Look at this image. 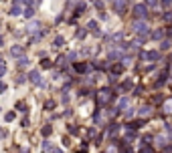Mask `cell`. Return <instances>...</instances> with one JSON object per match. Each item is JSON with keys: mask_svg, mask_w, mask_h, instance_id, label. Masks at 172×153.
Wrapping results in <instances>:
<instances>
[{"mask_svg": "<svg viewBox=\"0 0 172 153\" xmlns=\"http://www.w3.org/2000/svg\"><path fill=\"white\" fill-rule=\"evenodd\" d=\"M95 99H97V103H99V105H103V103H105V105H109V103L115 99V93H114V89H112V87H105V89L99 91V95H95Z\"/></svg>", "mask_w": 172, "mask_h": 153, "instance_id": "cell-1", "label": "cell"}, {"mask_svg": "<svg viewBox=\"0 0 172 153\" xmlns=\"http://www.w3.org/2000/svg\"><path fill=\"white\" fill-rule=\"evenodd\" d=\"M132 16H134V20H148L150 16L148 6L146 4H134L132 6Z\"/></svg>", "mask_w": 172, "mask_h": 153, "instance_id": "cell-2", "label": "cell"}, {"mask_svg": "<svg viewBox=\"0 0 172 153\" xmlns=\"http://www.w3.org/2000/svg\"><path fill=\"white\" fill-rule=\"evenodd\" d=\"M130 2H132V0H112V10H114L117 16H124V14H128V10H130Z\"/></svg>", "mask_w": 172, "mask_h": 153, "instance_id": "cell-3", "label": "cell"}, {"mask_svg": "<svg viewBox=\"0 0 172 153\" xmlns=\"http://www.w3.org/2000/svg\"><path fill=\"white\" fill-rule=\"evenodd\" d=\"M134 32L136 34H140V36H148L150 38V24H148V20H134Z\"/></svg>", "mask_w": 172, "mask_h": 153, "instance_id": "cell-4", "label": "cell"}, {"mask_svg": "<svg viewBox=\"0 0 172 153\" xmlns=\"http://www.w3.org/2000/svg\"><path fill=\"white\" fill-rule=\"evenodd\" d=\"M28 83H33L34 87L47 89V83H45V79H43V75H41V71H36V69L28 73Z\"/></svg>", "mask_w": 172, "mask_h": 153, "instance_id": "cell-5", "label": "cell"}, {"mask_svg": "<svg viewBox=\"0 0 172 153\" xmlns=\"http://www.w3.org/2000/svg\"><path fill=\"white\" fill-rule=\"evenodd\" d=\"M160 56H162L160 51H142V53H140V58H142V61H146V63H154V65L160 61Z\"/></svg>", "mask_w": 172, "mask_h": 153, "instance_id": "cell-6", "label": "cell"}, {"mask_svg": "<svg viewBox=\"0 0 172 153\" xmlns=\"http://www.w3.org/2000/svg\"><path fill=\"white\" fill-rule=\"evenodd\" d=\"M73 71L79 73V75H85V73L91 71V63H89V61H87V63H77V61H75V63H73Z\"/></svg>", "mask_w": 172, "mask_h": 153, "instance_id": "cell-7", "label": "cell"}, {"mask_svg": "<svg viewBox=\"0 0 172 153\" xmlns=\"http://www.w3.org/2000/svg\"><path fill=\"white\" fill-rule=\"evenodd\" d=\"M8 55H10L12 58H20V56L24 55V44H14V46H10Z\"/></svg>", "mask_w": 172, "mask_h": 153, "instance_id": "cell-8", "label": "cell"}, {"mask_svg": "<svg viewBox=\"0 0 172 153\" xmlns=\"http://www.w3.org/2000/svg\"><path fill=\"white\" fill-rule=\"evenodd\" d=\"M150 38H152V40H162V38H166V26L152 30V32H150Z\"/></svg>", "mask_w": 172, "mask_h": 153, "instance_id": "cell-9", "label": "cell"}, {"mask_svg": "<svg viewBox=\"0 0 172 153\" xmlns=\"http://www.w3.org/2000/svg\"><path fill=\"white\" fill-rule=\"evenodd\" d=\"M154 143H156V147H158V149H166V147L170 145L166 135H156V137H154Z\"/></svg>", "mask_w": 172, "mask_h": 153, "instance_id": "cell-10", "label": "cell"}, {"mask_svg": "<svg viewBox=\"0 0 172 153\" xmlns=\"http://www.w3.org/2000/svg\"><path fill=\"white\" fill-rule=\"evenodd\" d=\"M130 107H132V99L130 97H122L120 101H117V109H120V113H122V111H128Z\"/></svg>", "mask_w": 172, "mask_h": 153, "instance_id": "cell-11", "label": "cell"}, {"mask_svg": "<svg viewBox=\"0 0 172 153\" xmlns=\"http://www.w3.org/2000/svg\"><path fill=\"white\" fill-rule=\"evenodd\" d=\"M16 66H18V71H23V69H28L31 66V58L26 55H23L20 58H16Z\"/></svg>", "mask_w": 172, "mask_h": 153, "instance_id": "cell-12", "label": "cell"}, {"mask_svg": "<svg viewBox=\"0 0 172 153\" xmlns=\"http://www.w3.org/2000/svg\"><path fill=\"white\" fill-rule=\"evenodd\" d=\"M154 113V109L150 107V105H144V107H140V111H138V117L140 119H146V117H150Z\"/></svg>", "mask_w": 172, "mask_h": 153, "instance_id": "cell-13", "label": "cell"}, {"mask_svg": "<svg viewBox=\"0 0 172 153\" xmlns=\"http://www.w3.org/2000/svg\"><path fill=\"white\" fill-rule=\"evenodd\" d=\"M63 44H65V38H63L61 34H57V36L53 38V43H51V48L57 51V48H63Z\"/></svg>", "mask_w": 172, "mask_h": 153, "instance_id": "cell-14", "label": "cell"}, {"mask_svg": "<svg viewBox=\"0 0 172 153\" xmlns=\"http://www.w3.org/2000/svg\"><path fill=\"white\" fill-rule=\"evenodd\" d=\"M166 81H168V73H166V71H162L160 75H158V79H156V83H154V87H156V89H160L162 85L166 83Z\"/></svg>", "mask_w": 172, "mask_h": 153, "instance_id": "cell-15", "label": "cell"}, {"mask_svg": "<svg viewBox=\"0 0 172 153\" xmlns=\"http://www.w3.org/2000/svg\"><path fill=\"white\" fill-rule=\"evenodd\" d=\"M130 89H134V81H132V79H128V81H124V83H120L117 91H122V93H128Z\"/></svg>", "mask_w": 172, "mask_h": 153, "instance_id": "cell-16", "label": "cell"}, {"mask_svg": "<svg viewBox=\"0 0 172 153\" xmlns=\"http://www.w3.org/2000/svg\"><path fill=\"white\" fill-rule=\"evenodd\" d=\"M87 30H91V34H95V36H101V32H99V26H97V20H91L87 22V26H85Z\"/></svg>", "mask_w": 172, "mask_h": 153, "instance_id": "cell-17", "label": "cell"}, {"mask_svg": "<svg viewBox=\"0 0 172 153\" xmlns=\"http://www.w3.org/2000/svg\"><path fill=\"white\" fill-rule=\"evenodd\" d=\"M124 73V65L122 63H114L109 66V75H122Z\"/></svg>", "mask_w": 172, "mask_h": 153, "instance_id": "cell-18", "label": "cell"}, {"mask_svg": "<svg viewBox=\"0 0 172 153\" xmlns=\"http://www.w3.org/2000/svg\"><path fill=\"white\" fill-rule=\"evenodd\" d=\"M34 12H36V6H24L23 16L24 18H34Z\"/></svg>", "mask_w": 172, "mask_h": 153, "instance_id": "cell-19", "label": "cell"}, {"mask_svg": "<svg viewBox=\"0 0 172 153\" xmlns=\"http://www.w3.org/2000/svg\"><path fill=\"white\" fill-rule=\"evenodd\" d=\"M51 133H53V125H51V123H45V125H43V129H41V135H43L45 139H49V135H51Z\"/></svg>", "mask_w": 172, "mask_h": 153, "instance_id": "cell-20", "label": "cell"}, {"mask_svg": "<svg viewBox=\"0 0 172 153\" xmlns=\"http://www.w3.org/2000/svg\"><path fill=\"white\" fill-rule=\"evenodd\" d=\"M103 109H97L95 111V115H93V121H95V125H103Z\"/></svg>", "mask_w": 172, "mask_h": 153, "instance_id": "cell-21", "label": "cell"}, {"mask_svg": "<svg viewBox=\"0 0 172 153\" xmlns=\"http://www.w3.org/2000/svg\"><path fill=\"white\" fill-rule=\"evenodd\" d=\"M105 131H107V135H115V133L120 131V125H117V123H114V121H112V123H109V125H107V127H105Z\"/></svg>", "mask_w": 172, "mask_h": 153, "instance_id": "cell-22", "label": "cell"}, {"mask_svg": "<svg viewBox=\"0 0 172 153\" xmlns=\"http://www.w3.org/2000/svg\"><path fill=\"white\" fill-rule=\"evenodd\" d=\"M138 153H154V145H150V143H142L140 149H138Z\"/></svg>", "mask_w": 172, "mask_h": 153, "instance_id": "cell-23", "label": "cell"}, {"mask_svg": "<svg viewBox=\"0 0 172 153\" xmlns=\"http://www.w3.org/2000/svg\"><path fill=\"white\" fill-rule=\"evenodd\" d=\"M168 48H172V38H162L160 40V51H168Z\"/></svg>", "mask_w": 172, "mask_h": 153, "instance_id": "cell-24", "label": "cell"}, {"mask_svg": "<svg viewBox=\"0 0 172 153\" xmlns=\"http://www.w3.org/2000/svg\"><path fill=\"white\" fill-rule=\"evenodd\" d=\"M128 143L134 141V139H138V131H134V129H126V137H124Z\"/></svg>", "mask_w": 172, "mask_h": 153, "instance_id": "cell-25", "label": "cell"}, {"mask_svg": "<svg viewBox=\"0 0 172 153\" xmlns=\"http://www.w3.org/2000/svg\"><path fill=\"white\" fill-rule=\"evenodd\" d=\"M16 111H20V113H28V103L18 101V103H16Z\"/></svg>", "mask_w": 172, "mask_h": 153, "instance_id": "cell-26", "label": "cell"}, {"mask_svg": "<svg viewBox=\"0 0 172 153\" xmlns=\"http://www.w3.org/2000/svg\"><path fill=\"white\" fill-rule=\"evenodd\" d=\"M55 107H57V101H53V99L45 101V111H53Z\"/></svg>", "mask_w": 172, "mask_h": 153, "instance_id": "cell-27", "label": "cell"}, {"mask_svg": "<svg viewBox=\"0 0 172 153\" xmlns=\"http://www.w3.org/2000/svg\"><path fill=\"white\" fill-rule=\"evenodd\" d=\"M16 119V111H8V113H4V121L6 123H10V121Z\"/></svg>", "mask_w": 172, "mask_h": 153, "instance_id": "cell-28", "label": "cell"}, {"mask_svg": "<svg viewBox=\"0 0 172 153\" xmlns=\"http://www.w3.org/2000/svg\"><path fill=\"white\" fill-rule=\"evenodd\" d=\"M87 32H89V30H87V28H79V30H77V32H75V38H79V40H83V38H85V36H87Z\"/></svg>", "mask_w": 172, "mask_h": 153, "instance_id": "cell-29", "label": "cell"}, {"mask_svg": "<svg viewBox=\"0 0 172 153\" xmlns=\"http://www.w3.org/2000/svg\"><path fill=\"white\" fill-rule=\"evenodd\" d=\"M91 4L97 8V10H105V0H93Z\"/></svg>", "mask_w": 172, "mask_h": 153, "instance_id": "cell-30", "label": "cell"}, {"mask_svg": "<svg viewBox=\"0 0 172 153\" xmlns=\"http://www.w3.org/2000/svg\"><path fill=\"white\" fill-rule=\"evenodd\" d=\"M144 4H146L148 8H158V6H160V0H146Z\"/></svg>", "mask_w": 172, "mask_h": 153, "instance_id": "cell-31", "label": "cell"}, {"mask_svg": "<svg viewBox=\"0 0 172 153\" xmlns=\"http://www.w3.org/2000/svg\"><path fill=\"white\" fill-rule=\"evenodd\" d=\"M26 81H28V75H23V73H20V75L16 76V85H23V83H26Z\"/></svg>", "mask_w": 172, "mask_h": 153, "instance_id": "cell-32", "label": "cell"}, {"mask_svg": "<svg viewBox=\"0 0 172 153\" xmlns=\"http://www.w3.org/2000/svg\"><path fill=\"white\" fill-rule=\"evenodd\" d=\"M41 147H43V151H51V149H53V145H51L49 139H45V141L41 143Z\"/></svg>", "mask_w": 172, "mask_h": 153, "instance_id": "cell-33", "label": "cell"}, {"mask_svg": "<svg viewBox=\"0 0 172 153\" xmlns=\"http://www.w3.org/2000/svg\"><path fill=\"white\" fill-rule=\"evenodd\" d=\"M41 66H43V69H53V63H51L49 58H43V63H41Z\"/></svg>", "mask_w": 172, "mask_h": 153, "instance_id": "cell-34", "label": "cell"}, {"mask_svg": "<svg viewBox=\"0 0 172 153\" xmlns=\"http://www.w3.org/2000/svg\"><path fill=\"white\" fill-rule=\"evenodd\" d=\"M162 8H172V0H160Z\"/></svg>", "mask_w": 172, "mask_h": 153, "instance_id": "cell-35", "label": "cell"}, {"mask_svg": "<svg viewBox=\"0 0 172 153\" xmlns=\"http://www.w3.org/2000/svg\"><path fill=\"white\" fill-rule=\"evenodd\" d=\"M97 20H107V12H105V10H99V14H97Z\"/></svg>", "mask_w": 172, "mask_h": 153, "instance_id": "cell-36", "label": "cell"}, {"mask_svg": "<svg viewBox=\"0 0 172 153\" xmlns=\"http://www.w3.org/2000/svg\"><path fill=\"white\" fill-rule=\"evenodd\" d=\"M28 125H31V119L28 117H23L20 119V127H28Z\"/></svg>", "mask_w": 172, "mask_h": 153, "instance_id": "cell-37", "label": "cell"}, {"mask_svg": "<svg viewBox=\"0 0 172 153\" xmlns=\"http://www.w3.org/2000/svg\"><path fill=\"white\" fill-rule=\"evenodd\" d=\"M6 75V63H0V76Z\"/></svg>", "mask_w": 172, "mask_h": 153, "instance_id": "cell-38", "label": "cell"}, {"mask_svg": "<svg viewBox=\"0 0 172 153\" xmlns=\"http://www.w3.org/2000/svg\"><path fill=\"white\" fill-rule=\"evenodd\" d=\"M4 91H6V83H2V81H0V95H2Z\"/></svg>", "mask_w": 172, "mask_h": 153, "instance_id": "cell-39", "label": "cell"}, {"mask_svg": "<svg viewBox=\"0 0 172 153\" xmlns=\"http://www.w3.org/2000/svg\"><path fill=\"white\" fill-rule=\"evenodd\" d=\"M51 153H63V149H61V147H53V149H51Z\"/></svg>", "mask_w": 172, "mask_h": 153, "instance_id": "cell-40", "label": "cell"}, {"mask_svg": "<svg viewBox=\"0 0 172 153\" xmlns=\"http://www.w3.org/2000/svg\"><path fill=\"white\" fill-rule=\"evenodd\" d=\"M6 135H8V133H6L4 129H2V127H0V137H6Z\"/></svg>", "mask_w": 172, "mask_h": 153, "instance_id": "cell-41", "label": "cell"}, {"mask_svg": "<svg viewBox=\"0 0 172 153\" xmlns=\"http://www.w3.org/2000/svg\"><path fill=\"white\" fill-rule=\"evenodd\" d=\"M0 46H4V38L2 36H0Z\"/></svg>", "mask_w": 172, "mask_h": 153, "instance_id": "cell-42", "label": "cell"}, {"mask_svg": "<svg viewBox=\"0 0 172 153\" xmlns=\"http://www.w3.org/2000/svg\"><path fill=\"white\" fill-rule=\"evenodd\" d=\"M170 73H172V66H170Z\"/></svg>", "mask_w": 172, "mask_h": 153, "instance_id": "cell-43", "label": "cell"}, {"mask_svg": "<svg viewBox=\"0 0 172 153\" xmlns=\"http://www.w3.org/2000/svg\"><path fill=\"white\" fill-rule=\"evenodd\" d=\"M170 87H172V83H170Z\"/></svg>", "mask_w": 172, "mask_h": 153, "instance_id": "cell-44", "label": "cell"}]
</instances>
